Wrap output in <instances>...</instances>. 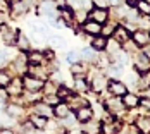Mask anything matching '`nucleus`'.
<instances>
[{
  "mask_svg": "<svg viewBox=\"0 0 150 134\" xmlns=\"http://www.w3.org/2000/svg\"><path fill=\"white\" fill-rule=\"evenodd\" d=\"M43 79H40V77H35V76H24L23 77V86L26 91H31V93H40L42 89H43Z\"/></svg>",
  "mask_w": 150,
  "mask_h": 134,
  "instance_id": "f257e3e1",
  "label": "nucleus"
},
{
  "mask_svg": "<svg viewBox=\"0 0 150 134\" xmlns=\"http://www.w3.org/2000/svg\"><path fill=\"white\" fill-rule=\"evenodd\" d=\"M23 79L21 77H12L11 79V83L5 86V91L9 93V96H21V93H23Z\"/></svg>",
  "mask_w": 150,
  "mask_h": 134,
  "instance_id": "f03ea898",
  "label": "nucleus"
},
{
  "mask_svg": "<svg viewBox=\"0 0 150 134\" xmlns=\"http://www.w3.org/2000/svg\"><path fill=\"white\" fill-rule=\"evenodd\" d=\"M2 28V31H0V36H2V41L7 45V46H12V45H16V34H17V31L11 29V28H7V26H0Z\"/></svg>",
  "mask_w": 150,
  "mask_h": 134,
  "instance_id": "7ed1b4c3",
  "label": "nucleus"
},
{
  "mask_svg": "<svg viewBox=\"0 0 150 134\" xmlns=\"http://www.w3.org/2000/svg\"><path fill=\"white\" fill-rule=\"evenodd\" d=\"M133 41L136 43V46H147L150 43V34L145 29H138L133 34Z\"/></svg>",
  "mask_w": 150,
  "mask_h": 134,
  "instance_id": "20e7f679",
  "label": "nucleus"
},
{
  "mask_svg": "<svg viewBox=\"0 0 150 134\" xmlns=\"http://www.w3.org/2000/svg\"><path fill=\"white\" fill-rule=\"evenodd\" d=\"M5 114H7V115H11V117L16 120V119H19V117H23V114H24V107H23V105H19L17 102H16V103H11V105H7Z\"/></svg>",
  "mask_w": 150,
  "mask_h": 134,
  "instance_id": "39448f33",
  "label": "nucleus"
},
{
  "mask_svg": "<svg viewBox=\"0 0 150 134\" xmlns=\"http://www.w3.org/2000/svg\"><path fill=\"white\" fill-rule=\"evenodd\" d=\"M35 114L43 115V117H52L54 115V108L45 102H36L35 103Z\"/></svg>",
  "mask_w": 150,
  "mask_h": 134,
  "instance_id": "423d86ee",
  "label": "nucleus"
},
{
  "mask_svg": "<svg viewBox=\"0 0 150 134\" xmlns=\"http://www.w3.org/2000/svg\"><path fill=\"white\" fill-rule=\"evenodd\" d=\"M16 45L19 46V50L21 52H28L30 50V40H28V36L23 33V31H17V34H16Z\"/></svg>",
  "mask_w": 150,
  "mask_h": 134,
  "instance_id": "0eeeda50",
  "label": "nucleus"
},
{
  "mask_svg": "<svg viewBox=\"0 0 150 134\" xmlns=\"http://www.w3.org/2000/svg\"><path fill=\"white\" fill-rule=\"evenodd\" d=\"M90 17L91 21H97V22H100V24H104L105 21H107V11L105 9H102V7H97V9H93L90 12Z\"/></svg>",
  "mask_w": 150,
  "mask_h": 134,
  "instance_id": "6e6552de",
  "label": "nucleus"
},
{
  "mask_svg": "<svg viewBox=\"0 0 150 134\" xmlns=\"http://www.w3.org/2000/svg\"><path fill=\"white\" fill-rule=\"evenodd\" d=\"M28 64L30 65H43L45 64V53H42V52H30Z\"/></svg>",
  "mask_w": 150,
  "mask_h": 134,
  "instance_id": "1a4fd4ad",
  "label": "nucleus"
},
{
  "mask_svg": "<svg viewBox=\"0 0 150 134\" xmlns=\"http://www.w3.org/2000/svg\"><path fill=\"white\" fill-rule=\"evenodd\" d=\"M149 69H150L149 57H147V55H138V57H136V71L142 72V74H145Z\"/></svg>",
  "mask_w": 150,
  "mask_h": 134,
  "instance_id": "9d476101",
  "label": "nucleus"
},
{
  "mask_svg": "<svg viewBox=\"0 0 150 134\" xmlns=\"http://www.w3.org/2000/svg\"><path fill=\"white\" fill-rule=\"evenodd\" d=\"M126 84L124 83H121V81H110V93L112 95H116V96H124L126 95Z\"/></svg>",
  "mask_w": 150,
  "mask_h": 134,
  "instance_id": "9b49d317",
  "label": "nucleus"
},
{
  "mask_svg": "<svg viewBox=\"0 0 150 134\" xmlns=\"http://www.w3.org/2000/svg\"><path fill=\"white\" fill-rule=\"evenodd\" d=\"M69 110H71V107H69L67 103L59 102V103L55 105V108H54V115L59 117V119H66V117L69 115Z\"/></svg>",
  "mask_w": 150,
  "mask_h": 134,
  "instance_id": "f8f14e48",
  "label": "nucleus"
},
{
  "mask_svg": "<svg viewBox=\"0 0 150 134\" xmlns=\"http://www.w3.org/2000/svg\"><path fill=\"white\" fill-rule=\"evenodd\" d=\"M83 29L86 31L88 34H95V36H98V34L102 33V24L97 22V21H90V22H85Z\"/></svg>",
  "mask_w": 150,
  "mask_h": 134,
  "instance_id": "ddd939ff",
  "label": "nucleus"
},
{
  "mask_svg": "<svg viewBox=\"0 0 150 134\" xmlns=\"http://www.w3.org/2000/svg\"><path fill=\"white\" fill-rule=\"evenodd\" d=\"M93 117V112H91V108L88 105H85V107H81V108H78V114H76V119L79 120V122H86V120H90Z\"/></svg>",
  "mask_w": 150,
  "mask_h": 134,
  "instance_id": "4468645a",
  "label": "nucleus"
},
{
  "mask_svg": "<svg viewBox=\"0 0 150 134\" xmlns=\"http://www.w3.org/2000/svg\"><path fill=\"white\" fill-rule=\"evenodd\" d=\"M91 86L95 91H102V89L107 86V77L104 74H100V72H97L95 77H93V83H91Z\"/></svg>",
  "mask_w": 150,
  "mask_h": 134,
  "instance_id": "2eb2a0df",
  "label": "nucleus"
},
{
  "mask_svg": "<svg viewBox=\"0 0 150 134\" xmlns=\"http://www.w3.org/2000/svg\"><path fill=\"white\" fill-rule=\"evenodd\" d=\"M14 59V52L11 50V48H4V50H0V69H4L11 60Z\"/></svg>",
  "mask_w": 150,
  "mask_h": 134,
  "instance_id": "dca6fc26",
  "label": "nucleus"
},
{
  "mask_svg": "<svg viewBox=\"0 0 150 134\" xmlns=\"http://www.w3.org/2000/svg\"><path fill=\"white\" fill-rule=\"evenodd\" d=\"M83 124H85L83 126V133H86V134H97L100 131V124L98 122H91V119L83 122Z\"/></svg>",
  "mask_w": 150,
  "mask_h": 134,
  "instance_id": "f3484780",
  "label": "nucleus"
},
{
  "mask_svg": "<svg viewBox=\"0 0 150 134\" xmlns=\"http://www.w3.org/2000/svg\"><path fill=\"white\" fill-rule=\"evenodd\" d=\"M114 36H116V40L119 41V43H126L128 40H129V33H128V29L126 28H116L114 29Z\"/></svg>",
  "mask_w": 150,
  "mask_h": 134,
  "instance_id": "a211bd4d",
  "label": "nucleus"
},
{
  "mask_svg": "<svg viewBox=\"0 0 150 134\" xmlns=\"http://www.w3.org/2000/svg\"><path fill=\"white\" fill-rule=\"evenodd\" d=\"M31 124L35 126V129H43L47 127V117L43 115H38V114H35V115H31Z\"/></svg>",
  "mask_w": 150,
  "mask_h": 134,
  "instance_id": "6ab92c4d",
  "label": "nucleus"
},
{
  "mask_svg": "<svg viewBox=\"0 0 150 134\" xmlns=\"http://www.w3.org/2000/svg\"><path fill=\"white\" fill-rule=\"evenodd\" d=\"M47 71L45 67H42V65H30V74L35 76V77H40V79H45L47 77Z\"/></svg>",
  "mask_w": 150,
  "mask_h": 134,
  "instance_id": "aec40b11",
  "label": "nucleus"
},
{
  "mask_svg": "<svg viewBox=\"0 0 150 134\" xmlns=\"http://www.w3.org/2000/svg\"><path fill=\"white\" fill-rule=\"evenodd\" d=\"M102 131H104V134H116L119 131V124H116L112 120H105V124L102 126Z\"/></svg>",
  "mask_w": 150,
  "mask_h": 134,
  "instance_id": "412c9836",
  "label": "nucleus"
},
{
  "mask_svg": "<svg viewBox=\"0 0 150 134\" xmlns=\"http://www.w3.org/2000/svg\"><path fill=\"white\" fill-rule=\"evenodd\" d=\"M136 126H138L140 133H143V134L150 133V119L149 117H140V119L136 120Z\"/></svg>",
  "mask_w": 150,
  "mask_h": 134,
  "instance_id": "4be33fe9",
  "label": "nucleus"
},
{
  "mask_svg": "<svg viewBox=\"0 0 150 134\" xmlns=\"http://www.w3.org/2000/svg\"><path fill=\"white\" fill-rule=\"evenodd\" d=\"M107 107H109V110L110 112H119V110H122V107H124V103L121 102L119 98H109L107 100Z\"/></svg>",
  "mask_w": 150,
  "mask_h": 134,
  "instance_id": "5701e85b",
  "label": "nucleus"
},
{
  "mask_svg": "<svg viewBox=\"0 0 150 134\" xmlns=\"http://www.w3.org/2000/svg\"><path fill=\"white\" fill-rule=\"evenodd\" d=\"M138 100H140V98H138L136 95H131V93L128 95V93H126V95H124V100H122V103L126 105L128 108H135L136 105H138Z\"/></svg>",
  "mask_w": 150,
  "mask_h": 134,
  "instance_id": "b1692460",
  "label": "nucleus"
},
{
  "mask_svg": "<svg viewBox=\"0 0 150 134\" xmlns=\"http://www.w3.org/2000/svg\"><path fill=\"white\" fill-rule=\"evenodd\" d=\"M136 7H138V11L143 15H150V2H147V0H138L136 2Z\"/></svg>",
  "mask_w": 150,
  "mask_h": 134,
  "instance_id": "393cba45",
  "label": "nucleus"
},
{
  "mask_svg": "<svg viewBox=\"0 0 150 134\" xmlns=\"http://www.w3.org/2000/svg\"><path fill=\"white\" fill-rule=\"evenodd\" d=\"M11 79H12V76L9 74L5 69H0V88H5L11 83Z\"/></svg>",
  "mask_w": 150,
  "mask_h": 134,
  "instance_id": "a878e982",
  "label": "nucleus"
},
{
  "mask_svg": "<svg viewBox=\"0 0 150 134\" xmlns=\"http://www.w3.org/2000/svg\"><path fill=\"white\" fill-rule=\"evenodd\" d=\"M71 72H73L76 77H81V76L85 74V67H83L79 62H74V64H71Z\"/></svg>",
  "mask_w": 150,
  "mask_h": 134,
  "instance_id": "bb28decb",
  "label": "nucleus"
},
{
  "mask_svg": "<svg viewBox=\"0 0 150 134\" xmlns=\"http://www.w3.org/2000/svg\"><path fill=\"white\" fill-rule=\"evenodd\" d=\"M105 45H107V40H105V38H102V36H98V38H95V40H93L91 48H93V50H104Z\"/></svg>",
  "mask_w": 150,
  "mask_h": 134,
  "instance_id": "cd10ccee",
  "label": "nucleus"
},
{
  "mask_svg": "<svg viewBox=\"0 0 150 134\" xmlns=\"http://www.w3.org/2000/svg\"><path fill=\"white\" fill-rule=\"evenodd\" d=\"M119 41H109V43L105 45V48H107V52L109 53H114V55H117L119 53Z\"/></svg>",
  "mask_w": 150,
  "mask_h": 134,
  "instance_id": "c85d7f7f",
  "label": "nucleus"
},
{
  "mask_svg": "<svg viewBox=\"0 0 150 134\" xmlns=\"http://www.w3.org/2000/svg\"><path fill=\"white\" fill-rule=\"evenodd\" d=\"M43 102H45V103H48V105H57L60 102V98L55 95V93H52V95H45Z\"/></svg>",
  "mask_w": 150,
  "mask_h": 134,
  "instance_id": "c756f323",
  "label": "nucleus"
},
{
  "mask_svg": "<svg viewBox=\"0 0 150 134\" xmlns=\"http://www.w3.org/2000/svg\"><path fill=\"white\" fill-rule=\"evenodd\" d=\"M73 4H74L78 9H83V11H86V9H90L91 7L90 0H73Z\"/></svg>",
  "mask_w": 150,
  "mask_h": 134,
  "instance_id": "7c9ffc66",
  "label": "nucleus"
},
{
  "mask_svg": "<svg viewBox=\"0 0 150 134\" xmlns=\"http://www.w3.org/2000/svg\"><path fill=\"white\" fill-rule=\"evenodd\" d=\"M50 40V45L55 48V46H62L64 45V38H60V36H50L48 38Z\"/></svg>",
  "mask_w": 150,
  "mask_h": 134,
  "instance_id": "2f4dec72",
  "label": "nucleus"
},
{
  "mask_svg": "<svg viewBox=\"0 0 150 134\" xmlns=\"http://www.w3.org/2000/svg\"><path fill=\"white\" fill-rule=\"evenodd\" d=\"M76 89L78 91H86L88 86H86V83H85V79H81V77H76Z\"/></svg>",
  "mask_w": 150,
  "mask_h": 134,
  "instance_id": "473e14b6",
  "label": "nucleus"
},
{
  "mask_svg": "<svg viewBox=\"0 0 150 134\" xmlns=\"http://www.w3.org/2000/svg\"><path fill=\"white\" fill-rule=\"evenodd\" d=\"M66 57H67V62H71V64L79 62V53H78V52H69Z\"/></svg>",
  "mask_w": 150,
  "mask_h": 134,
  "instance_id": "72a5a7b5",
  "label": "nucleus"
},
{
  "mask_svg": "<svg viewBox=\"0 0 150 134\" xmlns=\"http://www.w3.org/2000/svg\"><path fill=\"white\" fill-rule=\"evenodd\" d=\"M74 15H76V21H78V22H83V21L86 19V11H83V9H78Z\"/></svg>",
  "mask_w": 150,
  "mask_h": 134,
  "instance_id": "f704fd0d",
  "label": "nucleus"
},
{
  "mask_svg": "<svg viewBox=\"0 0 150 134\" xmlns=\"http://www.w3.org/2000/svg\"><path fill=\"white\" fill-rule=\"evenodd\" d=\"M83 55L86 57V60H90V62L95 60V53H93V50H90V48L88 50H83Z\"/></svg>",
  "mask_w": 150,
  "mask_h": 134,
  "instance_id": "c9c22d12",
  "label": "nucleus"
},
{
  "mask_svg": "<svg viewBox=\"0 0 150 134\" xmlns=\"http://www.w3.org/2000/svg\"><path fill=\"white\" fill-rule=\"evenodd\" d=\"M62 19H64V21H66V22L69 24V22L73 21V14H71V12H67V11L64 9V11H62Z\"/></svg>",
  "mask_w": 150,
  "mask_h": 134,
  "instance_id": "e433bc0d",
  "label": "nucleus"
},
{
  "mask_svg": "<svg viewBox=\"0 0 150 134\" xmlns=\"http://www.w3.org/2000/svg\"><path fill=\"white\" fill-rule=\"evenodd\" d=\"M138 103L142 105V107H145V108H149V110H150V98H140V100H138Z\"/></svg>",
  "mask_w": 150,
  "mask_h": 134,
  "instance_id": "4c0bfd02",
  "label": "nucleus"
},
{
  "mask_svg": "<svg viewBox=\"0 0 150 134\" xmlns=\"http://www.w3.org/2000/svg\"><path fill=\"white\" fill-rule=\"evenodd\" d=\"M0 134H16L12 129H9V127H2L0 129Z\"/></svg>",
  "mask_w": 150,
  "mask_h": 134,
  "instance_id": "58836bf2",
  "label": "nucleus"
},
{
  "mask_svg": "<svg viewBox=\"0 0 150 134\" xmlns=\"http://www.w3.org/2000/svg\"><path fill=\"white\" fill-rule=\"evenodd\" d=\"M95 2H97V7H102V9H104L105 5H109L107 0H95Z\"/></svg>",
  "mask_w": 150,
  "mask_h": 134,
  "instance_id": "ea45409f",
  "label": "nucleus"
},
{
  "mask_svg": "<svg viewBox=\"0 0 150 134\" xmlns=\"http://www.w3.org/2000/svg\"><path fill=\"white\" fill-rule=\"evenodd\" d=\"M109 2V5H112V7H119L121 5V0H107Z\"/></svg>",
  "mask_w": 150,
  "mask_h": 134,
  "instance_id": "a19ab883",
  "label": "nucleus"
},
{
  "mask_svg": "<svg viewBox=\"0 0 150 134\" xmlns=\"http://www.w3.org/2000/svg\"><path fill=\"white\" fill-rule=\"evenodd\" d=\"M102 33H105V34H110V33H114V26H107L105 29H102Z\"/></svg>",
  "mask_w": 150,
  "mask_h": 134,
  "instance_id": "79ce46f5",
  "label": "nucleus"
},
{
  "mask_svg": "<svg viewBox=\"0 0 150 134\" xmlns=\"http://www.w3.org/2000/svg\"><path fill=\"white\" fill-rule=\"evenodd\" d=\"M24 134H42V133H38V131H35V129H33V131H28V133H24Z\"/></svg>",
  "mask_w": 150,
  "mask_h": 134,
  "instance_id": "37998d69",
  "label": "nucleus"
},
{
  "mask_svg": "<svg viewBox=\"0 0 150 134\" xmlns=\"http://www.w3.org/2000/svg\"><path fill=\"white\" fill-rule=\"evenodd\" d=\"M131 134H143V133H138L136 129H131Z\"/></svg>",
  "mask_w": 150,
  "mask_h": 134,
  "instance_id": "c03bdc74",
  "label": "nucleus"
},
{
  "mask_svg": "<svg viewBox=\"0 0 150 134\" xmlns=\"http://www.w3.org/2000/svg\"><path fill=\"white\" fill-rule=\"evenodd\" d=\"M128 2H129V4H136V2H138V0H128Z\"/></svg>",
  "mask_w": 150,
  "mask_h": 134,
  "instance_id": "a18cd8bd",
  "label": "nucleus"
},
{
  "mask_svg": "<svg viewBox=\"0 0 150 134\" xmlns=\"http://www.w3.org/2000/svg\"><path fill=\"white\" fill-rule=\"evenodd\" d=\"M4 2H7V4H11V2H12V0H4Z\"/></svg>",
  "mask_w": 150,
  "mask_h": 134,
  "instance_id": "49530a36",
  "label": "nucleus"
},
{
  "mask_svg": "<svg viewBox=\"0 0 150 134\" xmlns=\"http://www.w3.org/2000/svg\"><path fill=\"white\" fill-rule=\"evenodd\" d=\"M81 134H86V133H81Z\"/></svg>",
  "mask_w": 150,
  "mask_h": 134,
  "instance_id": "de8ad7c7",
  "label": "nucleus"
},
{
  "mask_svg": "<svg viewBox=\"0 0 150 134\" xmlns=\"http://www.w3.org/2000/svg\"><path fill=\"white\" fill-rule=\"evenodd\" d=\"M12 2H16V0H12Z\"/></svg>",
  "mask_w": 150,
  "mask_h": 134,
  "instance_id": "09e8293b",
  "label": "nucleus"
}]
</instances>
